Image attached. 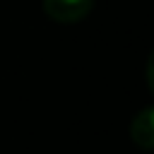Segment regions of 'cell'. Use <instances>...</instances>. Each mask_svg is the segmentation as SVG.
Masks as SVG:
<instances>
[{
    "label": "cell",
    "instance_id": "7a4b0ae2",
    "mask_svg": "<svg viewBox=\"0 0 154 154\" xmlns=\"http://www.w3.org/2000/svg\"><path fill=\"white\" fill-rule=\"evenodd\" d=\"M130 137L142 149H152L154 147V108L152 106L142 108L132 118V123H130Z\"/></svg>",
    "mask_w": 154,
    "mask_h": 154
},
{
    "label": "cell",
    "instance_id": "6da1fadb",
    "mask_svg": "<svg viewBox=\"0 0 154 154\" xmlns=\"http://www.w3.org/2000/svg\"><path fill=\"white\" fill-rule=\"evenodd\" d=\"M94 7V0H43V12L60 24L82 22Z\"/></svg>",
    "mask_w": 154,
    "mask_h": 154
}]
</instances>
